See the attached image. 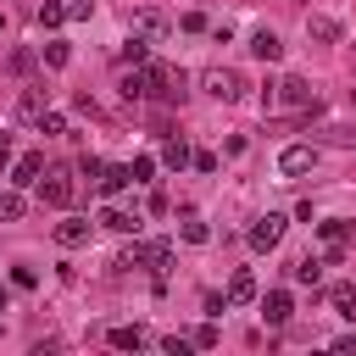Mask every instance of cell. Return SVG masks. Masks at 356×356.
<instances>
[{"label":"cell","instance_id":"1","mask_svg":"<svg viewBox=\"0 0 356 356\" xmlns=\"http://www.w3.org/2000/svg\"><path fill=\"white\" fill-rule=\"evenodd\" d=\"M122 267H150L156 278H167V267H172V245H167V239H134V245L122 250Z\"/></svg>","mask_w":356,"mask_h":356},{"label":"cell","instance_id":"2","mask_svg":"<svg viewBox=\"0 0 356 356\" xmlns=\"http://www.w3.org/2000/svg\"><path fill=\"white\" fill-rule=\"evenodd\" d=\"M200 89H206L211 100H239V95H245V78H239L234 67H206V72H200Z\"/></svg>","mask_w":356,"mask_h":356},{"label":"cell","instance_id":"3","mask_svg":"<svg viewBox=\"0 0 356 356\" xmlns=\"http://www.w3.org/2000/svg\"><path fill=\"white\" fill-rule=\"evenodd\" d=\"M273 106H289V111H306V106H317V89H312L306 78H284V83H278V95H273Z\"/></svg>","mask_w":356,"mask_h":356},{"label":"cell","instance_id":"4","mask_svg":"<svg viewBox=\"0 0 356 356\" xmlns=\"http://www.w3.org/2000/svg\"><path fill=\"white\" fill-rule=\"evenodd\" d=\"M33 189H39V200H44V206H56V211H67V206H72V178H67V172H44Z\"/></svg>","mask_w":356,"mask_h":356},{"label":"cell","instance_id":"5","mask_svg":"<svg viewBox=\"0 0 356 356\" xmlns=\"http://www.w3.org/2000/svg\"><path fill=\"white\" fill-rule=\"evenodd\" d=\"M278 239H284V211H267L250 222V250H273Z\"/></svg>","mask_w":356,"mask_h":356},{"label":"cell","instance_id":"6","mask_svg":"<svg viewBox=\"0 0 356 356\" xmlns=\"http://www.w3.org/2000/svg\"><path fill=\"white\" fill-rule=\"evenodd\" d=\"M128 28H134V33H145V39H161L172 22H167V11H161V6H139V11L128 17Z\"/></svg>","mask_w":356,"mask_h":356},{"label":"cell","instance_id":"7","mask_svg":"<svg viewBox=\"0 0 356 356\" xmlns=\"http://www.w3.org/2000/svg\"><path fill=\"white\" fill-rule=\"evenodd\" d=\"M312 167H317V150H312V145H289V150L278 156V172H284V178H300V172H312Z\"/></svg>","mask_w":356,"mask_h":356},{"label":"cell","instance_id":"8","mask_svg":"<svg viewBox=\"0 0 356 356\" xmlns=\"http://www.w3.org/2000/svg\"><path fill=\"white\" fill-rule=\"evenodd\" d=\"M44 111H50V95H44V83H28V89H22V100H17V117H22V122H39Z\"/></svg>","mask_w":356,"mask_h":356},{"label":"cell","instance_id":"9","mask_svg":"<svg viewBox=\"0 0 356 356\" xmlns=\"http://www.w3.org/2000/svg\"><path fill=\"white\" fill-rule=\"evenodd\" d=\"M39 172H44V156H39V150H28V156H17V161H11V184H17V189L39 184Z\"/></svg>","mask_w":356,"mask_h":356},{"label":"cell","instance_id":"10","mask_svg":"<svg viewBox=\"0 0 356 356\" xmlns=\"http://www.w3.org/2000/svg\"><path fill=\"white\" fill-rule=\"evenodd\" d=\"M289 312H295V300H289V289H267L261 295V317L278 328V323H289Z\"/></svg>","mask_w":356,"mask_h":356},{"label":"cell","instance_id":"11","mask_svg":"<svg viewBox=\"0 0 356 356\" xmlns=\"http://www.w3.org/2000/svg\"><path fill=\"white\" fill-rule=\"evenodd\" d=\"M250 56H256V61H278V56H284V39H278L273 28H256V33H250Z\"/></svg>","mask_w":356,"mask_h":356},{"label":"cell","instance_id":"12","mask_svg":"<svg viewBox=\"0 0 356 356\" xmlns=\"http://www.w3.org/2000/svg\"><path fill=\"white\" fill-rule=\"evenodd\" d=\"M56 245H61V250H78V245H89V222H83V217H67V222H56Z\"/></svg>","mask_w":356,"mask_h":356},{"label":"cell","instance_id":"13","mask_svg":"<svg viewBox=\"0 0 356 356\" xmlns=\"http://www.w3.org/2000/svg\"><path fill=\"white\" fill-rule=\"evenodd\" d=\"M139 345H150V334L139 323H117L111 328V350H139Z\"/></svg>","mask_w":356,"mask_h":356},{"label":"cell","instance_id":"14","mask_svg":"<svg viewBox=\"0 0 356 356\" xmlns=\"http://www.w3.org/2000/svg\"><path fill=\"white\" fill-rule=\"evenodd\" d=\"M289 273H295V284H312V289H317V278H323V256H312V250H306V256H295V261H289Z\"/></svg>","mask_w":356,"mask_h":356},{"label":"cell","instance_id":"15","mask_svg":"<svg viewBox=\"0 0 356 356\" xmlns=\"http://www.w3.org/2000/svg\"><path fill=\"white\" fill-rule=\"evenodd\" d=\"M245 300H256V273L239 267V273L228 278V306H245Z\"/></svg>","mask_w":356,"mask_h":356},{"label":"cell","instance_id":"16","mask_svg":"<svg viewBox=\"0 0 356 356\" xmlns=\"http://www.w3.org/2000/svg\"><path fill=\"white\" fill-rule=\"evenodd\" d=\"M128 184H134V172H128V161H117V167H100V189H106V195H122Z\"/></svg>","mask_w":356,"mask_h":356},{"label":"cell","instance_id":"17","mask_svg":"<svg viewBox=\"0 0 356 356\" xmlns=\"http://www.w3.org/2000/svg\"><path fill=\"white\" fill-rule=\"evenodd\" d=\"M100 228H111V234H134V228H139V217H134V211H122V206H106V211H100Z\"/></svg>","mask_w":356,"mask_h":356},{"label":"cell","instance_id":"18","mask_svg":"<svg viewBox=\"0 0 356 356\" xmlns=\"http://www.w3.org/2000/svg\"><path fill=\"white\" fill-rule=\"evenodd\" d=\"M306 39L334 44V39H339V22H334V17H306Z\"/></svg>","mask_w":356,"mask_h":356},{"label":"cell","instance_id":"19","mask_svg":"<svg viewBox=\"0 0 356 356\" xmlns=\"http://www.w3.org/2000/svg\"><path fill=\"white\" fill-rule=\"evenodd\" d=\"M117 89H122V100H145V95H150V78H145V67L122 72V83H117Z\"/></svg>","mask_w":356,"mask_h":356},{"label":"cell","instance_id":"20","mask_svg":"<svg viewBox=\"0 0 356 356\" xmlns=\"http://www.w3.org/2000/svg\"><path fill=\"white\" fill-rule=\"evenodd\" d=\"M328 306H334L339 317L356 323V289H350V284H334V289H328Z\"/></svg>","mask_w":356,"mask_h":356},{"label":"cell","instance_id":"21","mask_svg":"<svg viewBox=\"0 0 356 356\" xmlns=\"http://www.w3.org/2000/svg\"><path fill=\"white\" fill-rule=\"evenodd\" d=\"M161 161H167V167L178 172V167H189V161H195V150H189L184 139H167V145H161Z\"/></svg>","mask_w":356,"mask_h":356},{"label":"cell","instance_id":"22","mask_svg":"<svg viewBox=\"0 0 356 356\" xmlns=\"http://www.w3.org/2000/svg\"><path fill=\"white\" fill-rule=\"evenodd\" d=\"M178 234H184V245H206L211 239V228L195 217V211H184V222H178Z\"/></svg>","mask_w":356,"mask_h":356},{"label":"cell","instance_id":"23","mask_svg":"<svg viewBox=\"0 0 356 356\" xmlns=\"http://www.w3.org/2000/svg\"><path fill=\"white\" fill-rule=\"evenodd\" d=\"M33 17H39V28H61V22H67V6H61V0H44Z\"/></svg>","mask_w":356,"mask_h":356},{"label":"cell","instance_id":"24","mask_svg":"<svg viewBox=\"0 0 356 356\" xmlns=\"http://www.w3.org/2000/svg\"><path fill=\"white\" fill-rule=\"evenodd\" d=\"M122 61H134V67H145V61H150V39H145V33H134V39L122 44Z\"/></svg>","mask_w":356,"mask_h":356},{"label":"cell","instance_id":"25","mask_svg":"<svg viewBox=\"0 0 356 356\" xmlns=\"http://www.w3.org/2000/svg\"><path fill=\"white\" fill-rule=\"evenodd\" d=\"M22 211H28V200H22L17 189H6V195H0V222H17Z\"/></svg>","mask_w":356,"mask_h":356},{"label":"cell","instance_id":"26","mask_svg":"<svg viewBox=\"0 0 356 356\" xmlns=\"http://www.w3.org/2000/svg\"><path fill=\"white\" fill-rule=\"evenodd\" d=\"M67 61H72V50H67L61 39H50V44H44V67H67Z\"/></svg>","mask_w":356,"mask_h":356},{"label":"cell","instance_id":"27","mask_svg":"<svg viewBox=\"0 0 356 356\" xmlns=\"http://www.w3.org/2000/svg\"><path fill=\"white\" fill-rule=\"evenodd\" d=\"M39 134H50V139L67 134V117H61V111H44V117H39Z\"/></svg>","mask_w":356,"mask_h":356},{"label":"cell","instance_id":"28","mask_svg":"<svg viewBox=\"0 0 356 356\" xmlns=\"http://www.w3.org/2000/svg\"><path fill=\"white\" fill-rule=\"evenodd\" d=\"M128 172H134V184H150V172H156V161H150V156H134V161H128Z\"/></svg>","mask_w":356,"mask_h":356},{"label":"cell","instance_id":"29","mask_svg":"<svg viewBox=\"0 0 356 356\" xmlns=\"http://www.w3.org/2000/svg\"><path fill=\"white\" fill-rule=\"evenodd\" d=\"M189 339H195V345H200V350H211V345H217V339H222V334H217V323H200V328H195V334H189Z\"/></svg>","mask_w":356,"mask_h":356},{"label":"cell","instance_id":"30","mask_svg":"<svg viewBox=\"0 0 356 356\" xmlns=\"http://www.w3.org/2000/svg\"><path fill=\"white\" fill-rule=\"evenodd\" d=\"M6 67H11V72H33V50H11Z\"/></svg>","mask_w":356,"mask_h":356},{"label":"cell","instance_id":"31","mask_svg":"<svg viewBox=\"0 0 356 356\" xmlns=\"http://www.w3.org/2000/svg\"><path fill=\"white\" fill-rule=\"evenodd\" d=\"M89 11H95V0H67V22H89Z\"/></svg>","mask_w":356,"mask_h":356},{"label":"cell","instance_id":"32","mask_svg":"<svg viewBox=\"0 0 356 356\" xmlns=\"http://www.w3.org/2000/svg\"><path fill=\"white\" fill-rule=\"evenodd\" d=\"M178 28H184V33H206V17H200V11H184Z\"/></svg>","mask_w":356,"mask_h":356},{"label":"cell","instance_id":"33","mask_svg":"<svg viewBox=\"0 0 356 356\" xmlns=\"http://www.w3.org/2000/svg\"><path fill=\"white\" fill-rule=\"evenodd\" d=\"M11 284H17V289H33L39 273H33V267H11Z\"/></svg>","mask_w":356,"mask_h":356},{"label":"cell","instance_id":"34","mask_svg":"<svg viewBox=\"0 0 356 356\" xmlns=\"http://www.w3.org/2000/svg\"><path fill=\"white\" fill-rule=\"evenodd\" d=\"M189 345H195V339H184V334H167V339H161V350H167V356H184Z\"/></svg>","mask_w":356,"mask_h":356},{"label":"cell","instance_id":"35","mask_svg":"<svg viewBox=\"0 0 356 356\" xmlns=\"http://www.w3.org/2000/svg\"><path fill=\"white\" fill-rule=\"evenodd\" d=\"M11 167V134H0V172Z\"/></svg>","mask_w":356,"mask_h":356},{"label":"cell","instance_id":"36","mask_svg":"<svg viewBox=\"0 0 356 356\" xmlns=\"http://www.w3.org/2000/svg\"><path fill=\"white\" fill-rule=\"evenodd\" d=\"M0 33H6V11H0Z\"/></svg>","mask_w":356,"mask_h":356},{"label":"cell","instance_id":"37","mask_svg":"<svg viewBox=\"0 0 356 356\" xmlns=\"http://www.w3.org/2000/svg\"><path fill=\"white\" fill-rule=\"evenodd\" d=\"M0 312H6V289H0Z\"/></svg>","mask_w":356,"mask_h":356},{"label":"cell","instance_id":"38","mask_svg":"<svg viewBox=\"0 0 356 356\" xmlns=\"http://www.w3.org/2000/svg\"><path fill=\"white\" fill-rule=\"evenodd\" d=\"M350 67H356V50H350Z\"/></svg>","mask_w":356,"mask_h":356}]
</instances>
